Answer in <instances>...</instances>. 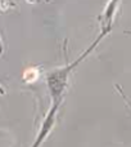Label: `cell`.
I'll return each mask as SVG.
<instances>
[{
  "mask_svg": "<svg viewBox=\"0 0 131 147\" xmlns=\"http://www.w3.org/2000/svg\"><path fill=\"white\" fill-rule=\"evenodd\" d=\"M107 34L108 32L102 31L100 35L95 39V41H94L75 62H72V63L67 65V66H64V67H61V69H55L51 72L48 74V76H46V84H48L49 93H50V97H51V105H61L62 98H63V93H64L66 88H67L68 76H70L71 71H72L82 59H85V57L88 56V54H90L91 52H93V49L96 47V44H98Z\"/></svg>",
  "mask_w": 131,
  "mask_h": 147,
  "instance_id": "6da1fadb",
  "label": "cell"
},
{
  "mask_svg": "<svg viewBox=\"0 0 131 147\" xmlns=\"http://www.w3.org/2000/svg\"><path fill=\"white\" fill-rule=\"evenodd\" d=\"M58 109H59V105H51L50 111H49L48 116L45 117V120H44L43 125H41V128H40V132H39V134H37V138H36V141L33 142V145L31 147H40L41 143L45 141V138L48 137L50 130L53 129V125H54V123H55V115H57Z\"/></svg>",
  "mask_w": 131,
  "mask_h": 147,
  "instance_id": "7a4b0ae2",
  "label": "cell"
},
{
  "mask_svg": "<svg viewBox=\"0 0 131 147\" xmlns=\"http://www.w3.org/2000/svg\"><path fill=\"white\" fill-rule=\"evenodd\" d=\"M3 52V47H1V41H0V53Z\"/></svg>",
  "mask_w": 131,
  "mask_h": 147,
  "instance_id": "3957f363",
  "label": "cell"
}]
</instances>
